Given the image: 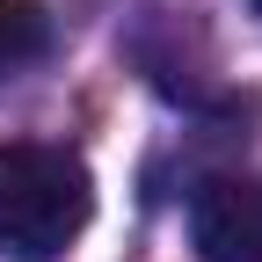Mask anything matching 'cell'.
I'll return each instance as SVG.
<instances>
[{"mask_svg":"<svg viewBox=\"0 0 262 262\" xmlns=\"http://www.w3.org/2000/svg\"><path fill=\"white\" fill-rule=\"evenodd\" d=\"M51 51V15L44 0H0V80L22 73V66H37Z\"/></svg>","mask_w":262,"mask_h":262,"instance_id":"cell-3","label":"cell"},{"mask_svg":"<svg viewBox=\"0 0 262 262\" xmlns=\"http://www.w3.org/2000/svg\"><path fill=\"white\" fill-rule=\"evenodd\" d=\"M255 15H262V0H255Z\"/></svg>","mask_w":262,"mask_h":262,"instance_id":"cell-4","label":"cell"},{"mask_svg":"<svg viewBox=\"0 0 262 262\" xmlns=\"http://www.w3.org/2000/svg\"><path fill=\"white\" fill-rule=\"evenodd\" d=\"M88 211H95V182L80 153L37 146V139L0 146V255L58 262L80 241Z\"/></svg>","mask_w":262,"mask_h":262,"instance_id":"cell-1","label":"cell"},{"mask_svg":"<svg viewBox=\"0 0 262 262\" xmlns=\"http://www.w3.org/2000/svg\"><path fill=\"white\" fill-rule=\"evenodd\" d=\"M189 241L204 262H262V175H219L189 204Z\"/></svg>","mask_w":262,"mask_h":262,"instance_id":"cell-2","label":"cell"}]
</instances>
